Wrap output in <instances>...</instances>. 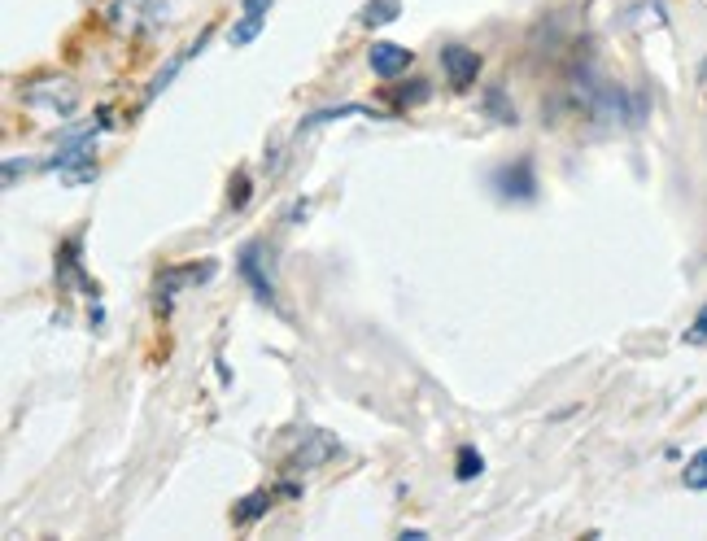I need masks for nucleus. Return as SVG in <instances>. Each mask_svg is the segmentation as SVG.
Wrapping results in <instances>:
<instances>
[{
    "label": "nucleus",
    "instance_id": "nucleus-1",
    "mask_svg": "<svg viewBox=\"0 0 707 541\" xmlns=\"http://www.w3.org/2000/svg\"><path fill=\"white\" fill-rule=\"evenodd\" d=\"M22 105H27V110L49 114V118H70L79 110V83L66 79V75L31 79L27 88H22Z\"/></svg>",
    "mask_w": 707,
    "mask_h": 541
},
{
    "label": "nucleus",
    "instance_id": "nucleus-2",
    "mask_svg": "<svg viewBox=\"0 0 707 541\" xmlns=\"http://www.w3.org/2000/svg\"><path fill=\"white\" fill-rule=\"evenodd\" d=\"M162 18H166V5H158V0H110V5H105V22L127 35L158 27Z\"/></svg>",
    "mask_w": 707,
    "mask_h": 541
},
{
    "label": "nucleus",
    "instance_id": "nucleus-3",
    "mask_svg": "<svg viewBox=\"0 0 707 541\" xmlns=\"http://www.w3.org/2000/svg\"><path fill=\"white\" fill-rule=\"evenodd\" d=\"M441 70H446V83L450 88L467 92L481 75V53L476 48H463V44H446L441 48Z\"/></svg>",
    "mask_w": 707,
    "mask_h": 541
},
{
    "label": "nucleus",
    "instance_id": "nucleus-4",
    "mask_svg": "<svg viewBox=\"0 0 707 541\" xmlns=\"http://www.w3.org/2000/svg\"><path fill=\"white\" fill-rule=\"evenodd\" d=\"M494 188L502 201H533L537 197V175H533V162H515V166H502L494 175Z\"/></svg>",
    "mask_w": 707,
    "mask_h": 541
},
{
    "label": "nucleus",
    "instance_id": "nucleus-5",
    "mask_svg": "<svg viewBox=\"0 0 707 541\" xmlns=\"http://www.w3.org/2000/svg\"><path fill=\"white\" fill-rule=\"evenodd\" d=\"M411 62H415V53H411V48H402V44L380 40V44L367 48V66H371V75H376V79H398V75H406V66H411Z\"/></svg>",
    "mask_w": 707,
    "mask_h": 541
},
{
    "label": "nucleus",
    "instance_id": "nucleus-6",
    "mask_svg": "<svg viewBox=\"0 0 707 541\" xmlns=\"http://www.w3.org/2000/svg\"><path fill=\"white\" fill-rule=\"evenodd\" d=\"M214 271H219L214 262H201V267H175V271H162V275H158V284H153V293H158V306L166 310L179 288H184V284H206V280H214Z\"/></svg>",
    "mask_w": 707,
    "mask_h": 541
},
{
    "label": "nucleus",
    "instance_id": "nucleus-7",
    "mask_svg": "<svg viewBox=\"0 0 707 541\" xmlns=\"http://www.w3.org/2000/svg\"><path fill=\"white\" fill-rule=\"evenodd\" d=\"M332 454H337V437H332V432H306V446H297V454H293V472L323 467Z\"/></svg>",
    "mask_w": 707,
    "mask_h": 541
},
{
    "label": "nucleus",
    "instance_id": "nucleus-8",
    "mask_svg": "<svg viewBox=\"0 0 707 541\" xmlns=\"http://www.w3.org/2000/svg\"><path fill=\"white\" fill-rule=\"evenodd\" d=\"M241 275H245L249 284H254L258 302L275 306V280H271L267 271H262V262H258V245H245V249H241Z\"/></svg>",
    "mask_w": 707,
    "mask_h": 541
},
{
    "label": "nucleus",
    "instance_id": "nucleus-9",
    "mask_svg": "<svg viewBox=\"0 0 707 541\" xmlns=\"http://www.w3.org/2000/svg\"><path fill=\"white\" fill-rule=\"evenodd\" d=\"M262 27H267V14H262V9H241V22L232 27V44L236 48L254 44L258 35H262Z\"/></svg>",
    "mask_w": 707,
    "mask_h": 541
},
{
    "label": "nucleus",
    "instance_id": "nucleus-10",
    "mask_svg": "<svg viewBox=\"0 0 707 541\" xmlns=\"http://www.w3.org/2000/svg\"><path fill=\"white\" fill-rule=\"evenodd\" d=\"M393 18H398V0H371L363 14H358L363 27H389Z\"/></svg>",
    "mask_w": 707,
    "mask_h": 541
},
{
    "label": "nucleus",
    "instance_id": "nucleus-11",
    "mask_svg": "<svg viewBox=\"0 0 707 541\" xmlns=\"http://www.w3.org/2000/svg\"><path fill=\"white\" fill-rule=\"evenodd\" d=\"M271 507V489H258V494L241 498V507H236V524H254L258 515H267Z\"/></svg>",
    "mask_w": 707,
    "mask_h": 541
},
{
    "label": "nucleus",
    "instance_id": "nucleus-12",
    "mask_svg": "<svg viewBox=\"0 0 707 541\" xmlns=\"http://www.w3.org/2000/svg\"><path fill=\"white\" fill-rule=\"evenodd\" d=\"M485 110L494 114L498 123H511V127L520 123V114H515V105L507 101V92H502V88H489V92H485Z\"/></svg>",
    "mask_w": 707,
    "mask_h": 541
},
{
    "label": "nucleus",
    "instance_id": "nucleus-13",
    "mask_svg": "<svg viewBox=\"0 0 707 541\" xmlns=\"http://www.w3.org/2000/svg\"><path fill=\"white\" fill-rule=\"evenodd\" d=\"M481 472H485V459H481V450L463 446V450H459V463H454V476H459V480H476Z\"/></svg>",
    "mask_w": 707,
    "mask_h": 541
},
{
    "label": "nucleus",
    "instance_id": "nucleus-14",
    "mask_svg": "<svg viewBox=\"0 0 707 541\" xmlns=\"http://www.w3.org/2000/svg\"><path fill=\"white\" fill-rule=\"evenodd\" d=\"M681 480H686V489H707V450H699V454H694V459L686 463Z\"/></svg>",
    "mask_w": 707,
    "mask_h": 541
},
{
    "label": "nucleus",
    "instance_id": "nucleus-15",
    "mask_svg": "<svg viewBox=\"0 0 707 541\" xmlns=\"http://www.w3.org/2000/svg\"><path fill=\"white\" fill-rule=\"evenodd\" d=\"M62 179L70 188H79V184H88V179H97V162H83V166H66Z\"/></svg>",
    "mask_w": 707,
    "mask_h": 541
},
{
    "label": "nucleus",
    "instance_id": "nucleus-16",
    "mask_svg": "<svg viewBox=\"0 0 707 541\" xmlns=\"http://www.w3.org/2000/svg\"><path fill=\"white\" fill-rule=\"evenodd\" d=\"M419 101H428V83H419V79H415V88L398 92V105H419Z\"/></svg>",
    "mask_w": 707,
    "mask_h": 541
},
{
    "label": "nucleus",
    "instance_id": "nucleus-17",
    "mask_svg": "<svg viewBox=\"0 0 707 541\" xmlns=\"http://www.w3.org/2000/svg\"><path fill=\"white\" fill-rule=\"evenodd\" d=\"M707 341V306L699 310V319H694V328L686 332V345H703Z\"/></svg>",
    "mask_w": 707,
    "mask_h": 541
},
{
    "label": "nucleus",
    "instance_id": "nucleus-18",
    "mask_svg": "<svg viewBox=\"0 0 707 541\" xmlns=\"http://www.w3.org/2000/svg\"><path fill=\"white\" fill-rule=\"evenodd\" d=\"M249 201V175L245 171H236V192H232V210H241Z\"/></svg>",
    "mask_w": 707,
    "mask_h": 541
},
{
    "label": "nucleus",
    "instance_id": "nucleus-19",
    "mask_svg": "<svg viewBox=\"0 0 707 541\" xmlns=\"http://www.w3.org/2000/svg\"><path fill=\"white\" fill-rule=\"evenodd\" d=\"M18 175H27V162H5V188H14Z\"/></svg>",
    "mask_w": 707,
    "mask_h": 541
}]
</instances>
